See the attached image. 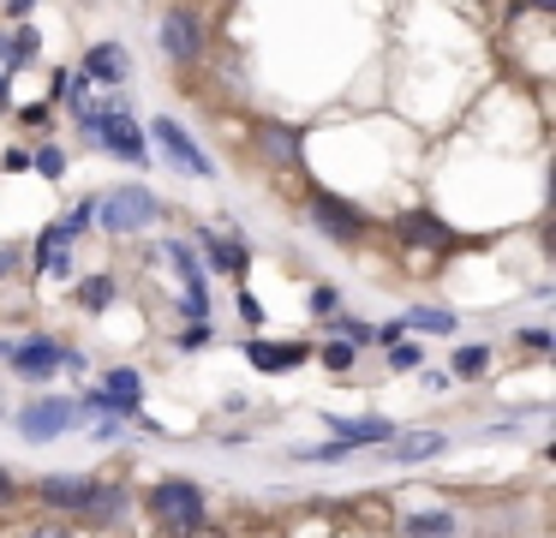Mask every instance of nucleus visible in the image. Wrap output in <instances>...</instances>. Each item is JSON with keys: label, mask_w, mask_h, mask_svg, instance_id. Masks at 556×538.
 <instances>
[{"label": "nucleus", "mask_w": 556, "mask_h": 538, "mask_svg": "<svg viewBox=\"0 0 556 538\" xmlns=\"http://www.w3.org/2000/svg\"><path fill=\"white\" fill-rule=\"evenodd\" d=\"M324 425H329V437H336V442H348V449H383V442L401 430L395 418H383V413H359V418L324 413Z\"/></svg>", "instance_id": "obj_13"}, {"label": "nucleus", "mask_w": 556, "mask_h": 538, "mask_svg": "<svg viewBox=\"0 0 556 538\" xmlns=\"http://www.w3.org/2000/svg\"><path fill=\"white\" fill-rule=\"evenodd\" d=\"M395 234H401V246H431V251H455V234H448V227L437 222L431 210H407V215H395Z\"/></svg>", "instance_id": "obj_17"}, {"label": "nucleus", "mask_w": 556, "mask_h": 538, "mask_svg": "<svg viewBox=\"0 0 556 538\" xmlns=\"http://www.w3.org/2000/svg\"><path fill=\"white\" fill-rule=\"evenodd\" d=\"M30 167V150H7V174H25Z\"/></svg>", "instance_id": "obj_40"}, {"label": "nucleus", "mask_w": 556, "mask_h": 538, "mask_svg": "<svg viewBox=\"0 0 556 538\" xmlns=\"http://www.w3.org/2000/svg\"><path fill=\"white\" fill-rule=\"evenodd\" d=\"M97 215H102L109 234H144V227H156L162 215H168V203H156L150 186H121V191H109V198L97 203Z\"/></svg>", "instance_id": "obj_4"}, {"label": "nucleus", "mask_w": 556, "mask_h": 538, "mask_svg": "<svg viewBox=\"0 0 556 538\" xmlns=\"http://www.w3.org/2000/svg\"><path fill=\"white\" fill-rule=\"evenodd\" d=\"M174 347H180V353H204V347H210V323H186V329L174 335Z\"/></svg>", "instance_id": "obj_34"}, {"label": "nucleus", "mask_w": 556, "mask_h": 538, "mask_svg": "<svg viewBox=\"0 0 556 538\" xmlns=\"http://www.w3.org/2000/svg\"><path fill=\"white\" fill-rule=\"evenodd\" d=\"M305 215H312V227L317 234H329V239H341V246H359L365 239V210H353V203H341L336 191H312L305 198Z\"/></svg>", "instance_id": "obj_7"}, {"label": "nucleus", "mask_w": 556, "mask_h": 538, "mask_svg": "<svg viewBox=\"0 0 556 538\" xmlns=\"http://www.w3.org/2000/svg\"><path fill=\"white\" fill-rule=\"evenodd\" d=\"M240 353H245V365L264 371V377H281V371L312 365V341H264V335H252Z\"/></svg>", "instance_id": "obj_12"}, {"label": "nucleus", "mask_w": 556, "mask_h": 538, "mask_svg": "<svg viewBox=\"0 0 556 538\" xmlns=\"http://www.w3.org/2000/svg\"><path fill=\"white\" fill-rule=\"evenodd\" d=\"M0 12H7V24H25L37 12V0H0Z\"/></svg>", "instance_id": "obj_37"}, {"label": "nucleus", "mask_w": 556, "mask_h": 538, "mask_svg": "<svg viewBox=\"0 0 556 538\" xmlns=\"http://www.w3.org/2000/svg\"><path fill=\"white\" fill-rule=\"evenodd\" d=\"M0 96H7V72H0Z\"/></svg>", "instance_id": "obj_41"}, {"label": "nucleus", "mask_w": 556, "mask_h": 538, "mask_svg": "<svg viewBox=\"0 0 556 538\" xmlns=\"http://www.w3.org/2000/svg\"><path fill=\"white\" fill-rule=\"evenodd\" d=\"M515 341H520V347H527V353H532V359H551V329H520V335H515Z\"/></svg>", "instance_id": "obj_35"}, {"label": "nucleus", "mask_w": 556, "mask_h": 538, "mask_svg": "<svg viewBox=\"0 0 556 538\" xmlns=\"http://www.w3.org/2000/svg\"><path fill=\"white\" fill-rule=\"evenodd\" d=\"M126 514H132V485L126 478H97V490H90L85 514H78V533H114V526H126Z\"/></svg>", "instance_id": "obj_6"}, {"label": "nucleus", "mask_w": 556, "mask_h": 538, "mask_svg": "<svg viewBox=\"0 0 556 538\" xmlns=\"http://www.w3.org/2000/svg\"><path fill=\"white\" fill-rule=\"evenodd\" d=\"M18 502H25V478H18L13 466H0V514H13Z\"/></svg>", "instance_id": "obj_30"}, {"label": "nucleus", "mask_w": 556, "mask_h": 538, "mask_svg": "<svg viewBox=\"0 0 556 538\" xmlns=\"http://www.w3.org/2000/svg\"><path fill=\"white\" fill-rule=\"evenodd\" d=\"M90 490H97V473H42L25 485V502H37L49 521H78Z\"/></svg>", "instance_id": "obj_3"}, {"label": "nucleus", "mask_w": 556, "mask_h": 538, "mask_svg": "<svg viewBox=\"0 0 556 538\" xmlns=\"http://www.w3.org/2000/svg\"><path fill=\"white\" fill-rule=\"evenodd\" d=\"M312 353H317V365H324V371H336V377H348V371L359 365V347L336 341V335H324V341H317Z\"/></svg>", "instance_id": "obj_24"}, {"label": "nucleus", "mask_w": 556, "mask_h": 538, "mask_svg": "<svg viewBox=\"0 0 556 538\" xmlns=\"http://www.w3.org/2000/svg\"><path fill=\"white\" fill-rule=\"evenodd\" d=\"M126 430H132V418H114V413H102V418H90V437L97 442H121Z\"/></svg>", "instance_id": "obj_33"}, {"label": "nucleus", "mask_w": 556, "mask_h": 538, "mask_svg": "<svg viewBox=\"0 0 556 538\" xmlns=\"http://www.w3.org/2000/svg\"><path fill=\"white\" fill-rule=\"evenodd\" d=\"M97 389H102V401H109L114 418H138V413H144V371H138V365H114Z\"/></svg>", "instance_id": "obj_15"}, {"label": "nucleus", "mask_w": 556, "mask_h": 538, "mask_svg": "<svg viewBox=\"0 0 556 538\" xmlns=\"http://www.w3.org/2000/svg\"><path fill=\"white\" fill-rule=\"evenodd\" d=\"M448 442H455L448 430L419 425V430H395V437H389L377 454H383L389 466H425V461H443V454H448Z\"/></svg>", "instance_id": "obj_10"}, {"label": "nucleus", "mask_w": 556, "mask_h": 538, "mask_svg": "<svg viewBox=\"0 0 556 538\" xmlns=\"http://www.w3.org/2000/svg\"><path fill=\"white\" fill-rule=\"evenodd\" d=\"M156 42H162V54H168L174 66H192V60L204 54L198 12H192V7H168V12H162V24H156Z\"/></svg>", "instance_id": "obj_11"}, {"label": "nucleus", "mask_w": 556, "mask_h": 538, "mask_svg": "<svg viewBox=\"0 0 556 538\" xmlns=\"http://www.w3.org/2000/svg\"><path fill=\"white\" fill-rule=\"evenodd\" d=\"M61 335L54 329H25V335H13L7 341V359L0 365L13 371V377H25V383H49L54 371H61Z\"/></svg>", "instance_id": "obj_5"}, {"label": "nucleus", "mask_w": 556, "mask_h": 538, "mask_svg": "<svg viewBox=\"0 0 556 538\" xmlns=\"http://www.w3.org/2000/svg\"><path fill=\"white\" fill-rule=\"evenodd\" d=\"M491 359H496L491 341H460L455 353H448V371H455L460 383H479L484 371H491Z\"/></svg>", "instance_id": "obj_23"}, {"label": "nucleus", "mask_w": 556, "mask_h": 538, "mask_svg": "<svg viewBox=\"0 0 556 538\" xmlns=\"http://www.w3.org/2000/svg\"><path fill=\"white\" fill-rule=\"evenodd\" d=\"M37 54H42L37 24H13V30H0V72H7V78L25 72V66H37Z\"/></svg>", "instance_id": "obj_18"}, {"label": "nucleus", "mask_w": 556, "mask_h": 538, "mask_svg": "<svg viewBox=\"0 0 556 538\" xmlns=\"http://www.w3.org/2000/svg\"><path fill=\"white\" fill-rule=\"evenodd\" d=\"M150 138H156V150L168 155V162L180 167V174H192V179H216V162H210V155L198 150V138H192V132H186L174 114H162L156 126H150Z\"/></svg>", "instance_id": "obj_8"}, {"label": "nucleus", "mask_w": 556, "mask_h": 538, "mask_svg": "<svg viewBox=\"0 0 556 538\" xmlns=\"http://www.w3.org/2000/svg\"><path fill=\"white\" fill-rule=\"evenodd\" d=\"M395 323H401V335H455V311H443V305H413Z\"/></svg>", "instance_id": "obj_22"}, {"label": "nucleus", "mask_w": 556, "mask_h": 538, "mask_svg": "<svg viewBox=\"0 0 556 538\" xmlns=\"http://www.w3.org/2000/svg\"><path fill=\"white\" fill-rule=\"evenodd\" d=\"M13 538H85V533H78L73 521H30V526H18Z\"/></svg>", "instance_id": "obj_29"}, {"label": "nucleus", "mask_w": 556, "mask_h": 538, "mask_svg": "<svg viewBox=\"0 0 556 538\" xmlns=\"http://www.w3.org/2000/svg\"><path fill=\"white\" fill-rule=\"evenodd\" d=\"M198 246H204V270L210 275H233V281H240V275L252 270V251H245V239H233V234L198 227Z\"/></svg>", "instance_id": "obj_14"}, {"label": "nucleus", "mask_w": 556, "mask_h": 538, "mask_svg": "<svg viewBox=\"0 0 556 538\" xmlns=\"http://www.w3.org/2000/svg\"><path fill=\"white\" fill-rule=\"evenodd\" d=\"M293 461H317V466H336V461H348V442H300V449H288Z\"/></svg>", "instance_id": "obj_26"}, {"label": "nucleus", "mask_w": 556, "mask_h": 538, "mask_svg": "<svg viewBox=\"0 0 556 538\" xmlns=\"http://www.w3.org/2000/svg\"><path fill=\"white\" fill-rule=\"evenodd\" d=\"M126 72H132V54H126V42H90V48H85V66H78V78H85V84H121Z\"/></svg>", "instance_id": "obj_16"}, {"label": "nucleus", "mask_w": 556, "mask_h": 538, "mask_svg": "<svg viewBox=\"0 0 556 538\" xmlns=\"http://www.w3.org/2000/svg\"><path fill=\"white\" fill-rule=\"evenodd\" d=\"M13 430L30 442V449H42V442H61L66 430H78L73 395H30V401L13 413Z\"/></svg>", "instance_id": "obj_2"}, {"label": "nucleus", "mask_w": 556, "mask_h": 538, "mask_svg": "<svg viewBox=\"0 0 556 538\" xmlns=\"http://www.w3.org/2000/svg\"><path fill=\"white\" fill-rule=\"evenodd\" d=\"M18 270H25V258H18V251H0V281H13Z\"/></svg>", "instance_id": "obj_38"}, {"label": "nucleus", "mask_w": 556, "mask_h": 538, "mask_svg": "<svg viewBox=\"0 0 556 538\" xmlns=\"http://www.w3.org/2000/svg\"><path fill=\"white\" fill-rule=\"evenodd\" d=\"M257 150H264V162L293 167V162H300V132L281 126V120H264V126H257Z\"/></svg>", "instance_id": "obj_20"}, {"label": "nucleus", "mask_w": 556, "mask_h": 538, "mask_svg": "<svg viewBox=\"0 0 556 538\" xmlns=\"http://www.w3.org/2000/svg\"><path fill=\"white\" fill-rule=\"evenodd\" d=\"M425 365V347L413 341V335H401V341H389V371H419Z\"/></svg>", "instance_id": "obj_28"}, {"label": "nucleus", "mask_w": 556, "mask_h": 538, "mask_svg": "<svg viewBox=\"0 0 556 538\" xmlns=\"http://www.w3.org/2000/svg\"><path fill=\"white\" fill-rule=\"evenodd\" d=\"M240 317H245V323H264V305H257L252 293H240Z\"/></svg>", "instance_id": "obj_39"}, {"label": "nucleus", "mask_w": 556, "mask_h": 538, "mask_svg": "<svg viewBox=\"0 0 556 538\" xmlns=\"http://www.w3.org/2000/svg\"><path fill=\"white\" fill-rule=\"evenodd\" d=\"M97 203H102V198H78V203H73V210H66V215H61V222H66V234H85V227H90V222H97Z\"/></svg>", "instance_id": "obj_32"}, {"label": "nucleus", "mask_w": 556, "mask_h": 538, "mask_svg": "<svg viewBox=\"0 0 556 538\" xmlns=\"http://www.w3.org/2000/svg\"><path fill=\"white\" fill-rule=\"evenodd\" d=\"M144 509L156 521L162 538H198L210 526V490L186 473H162L156 485L144 490Z\"/></svg>", "instance_id": "obj_1"}, {"label": "nucleus", "mask_w": 556, "mask_h": 538, "mask_svg": "<svg viewBox=\"0 0 556 538\" xmlns=\"http://www.w3.org/2000/svg\"><path fill=\"white\" fill-rule=\"evenodd\" d=\"M114 299H121V281H114V275H78L73 281V305L85 311V317H102Z\"/></svg>", "instance_id": "obj_21"}, {"label": "nucleus", "mask_w": 556, "mask_h": 538, "mask_svg": "<svg viewBox=\"0 0 556 538\" xmlns=\"http://www.w3.org/2000/svg\"><path fill=\"white\" fill-rule=\"evenodd\" d=\"M97 143H109V150L121 155V162H132V167H144V162H150V143H144V132H138V120L126 114V102H102Z\"/></svg>", "instance_id": "obj_9"}, {"label": "nucleus", "mask_w": 556, "mask_h": 538, "mask_svg": "<svg viewBox=\"0 0 556 538\" xmlns=\"http://www.w3.org/2000/svg\"><path fill=\"white\" fill-rule=\"evenodd\" d=\"M162 258H168V270L180 275L186 287H204V270H198V258H192V246H186V239H168V246H162Z\"/></svg>", "instance_id": "obj_25"}, {"label": "nucleus", "mask_w": 556, "mask_h": 538, "mask_svg": "<svg viewBox=\"0 0 556 538\" xmlns=\"http://www.w3.org/2000/svg\"><path fill=\"white\" fill-rule=\"evenodd\" d=\"M18 126H25V132H42V126H49V102H30V108H18Z\"/></svg>", "instance_id": "obj_36"}, {"label": "nucleus", "mask_w": 556, "mask_h": 538, "mask_svg": "<svg viewBox=\"0 0 556 538\" xmlns=\"http://www.w3.org/2000/svg\"><path fill=\"white\" fill-rule=\"evenodd\" d=\"M341 311V287L336 281H317L312 287V317H336Z\"/></svg>", "instance_id": "obj_31"}, {"label": "nucleus", "mask_w": 556, "mask_h": 538, "mask_svg": "<svg viewBox=\"0 0 556 538\" xmlns=\"http://www.w3.org/2000/svg\"><path fill=\"white\" fill-rule=\"evenodd\" d=\"M401 538H467L455 509H413L401 514Z\"/></svg>", "instance_id": "obj_19"}, {"label": "nucleus", "mask_w": 556, "mask_h": 538, "mask_svg": "<svg viewBox=\"0 0 556 538\" xmlns=\"http://www.w3.org/2000/svg\"><path fill=\"white\" fill-rule=\"evenodd\" d=\"M30 167H37L42 179H66V150L61 143H37V150H30Z\"/></svg>", "instance_id": "obj_27"}]
</instances>
